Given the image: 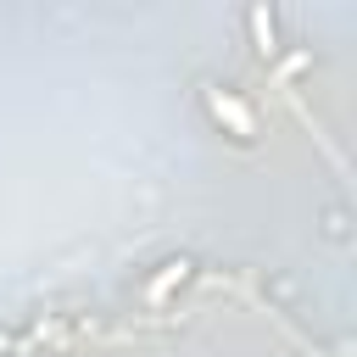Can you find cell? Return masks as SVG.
<instances>
[{
    "instance_id": "6da1fadb",
    "label": "cell",
    "mask_w": 357,
    "mask_h": 357,
    "mask_svg": "<svg viewBox=\"0 0 357 357\" xmlns=\"http://www.w3.org/2000/svg\"><path fill=\"white\" fill-rule=\"evenodd\" d=\"M206 112H212L218 123H229V134H234V139H257V117H251V106H245L240 95H229V89H212V84H206Z\"/></svg>"
},
{
    "instance_id": "7a4b0ae2",
    "label": "cell",
    "mask_w": 357,
    "mask_h": 357,
    "mask_svg": "<svg viewBox=\"0 0 357 357\" xmlns=\"http://www.w3.org/2000/svg\"><path fill=\"white\" fill-rule=\"evenodd\" d=\"M184 279H190V262L178 257V262H167V268L145 284V301H151V307H156V301H167V290H173V284H184Z\"/></svg>"
},
{
    "instance_id": "3957f363",
    "label": "cell",
    "mask_w": 357,
    "mask_h": 357,
    "mask_svg": "<svg viewBox=\"0 0 357 357\" xmlns=\"http://www.w3.org/2000/svg\"><path fill=\"white\" fill-rule=\"evenodd\" d=\"M251 33H257V50H262V56H273V50H279V45H273V17H268L262 6L251 11Z\"/></svg>"
}]
</instances>
